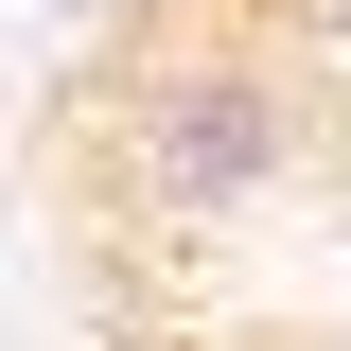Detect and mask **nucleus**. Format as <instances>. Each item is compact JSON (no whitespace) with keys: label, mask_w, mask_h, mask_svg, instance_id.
I'll return each instance as SVG.
<instances>
[{"label":"nucleus","mask_w":351,"mask_h":351,"mask_svg":"<svg viewBox=\"0 0 351 351\" xmlns=\"http://www.w3.org/2000/svg\"><path fill=\"white\" fill-rule=\"evenodd\" d=\"M316 158V71H281L263 36H176L123 71V106H106V176H123V211L141 228H246L281 211Z\"/></svg>","instance_id":"f257e3e1"}]
</instances>
